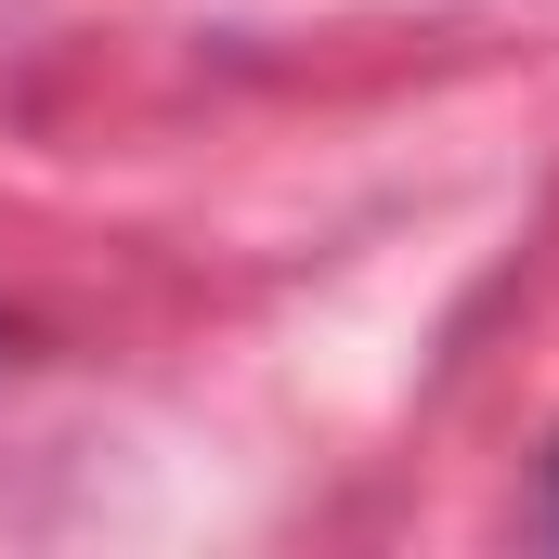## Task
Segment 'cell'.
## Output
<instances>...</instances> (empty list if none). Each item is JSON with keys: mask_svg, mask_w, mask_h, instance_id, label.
<instances>
[]
</instances>
